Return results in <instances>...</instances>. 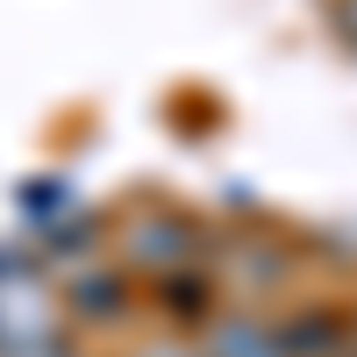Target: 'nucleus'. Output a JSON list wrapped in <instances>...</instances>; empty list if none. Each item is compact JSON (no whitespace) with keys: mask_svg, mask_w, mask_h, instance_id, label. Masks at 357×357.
Wrapping results in <instances>:
<instances>
[{"mask_svg":"<svg viewBox=\"0 0 357 357\" xmlns=\"http://www.w3.org/2000/svg\"><path fill=\"white\" fill-rule=\"evenodd\" d=\"M200 350L207 357H293L286 321H272V314H222Z\"/></svg>","mask_w":357,"mask_h":357,"instance_id":"1","label":"nucleus"},{"mask_svg":"<svg viewBox=\"0 0 357 357\" xmlns=\"http://www.w3.org/2000/svg\"><path fill=\"white\" fill-rule=\"evenodd\" d=\"M186 250H193V236H186V222H143V229L129 236V257H136V264H165V257L178 264Z\"/></svg>","mask_w":357,"mask_h":357,"instance_id":"2","label":"nucleus"},{"mask_svg":"<svg viewBox=\"0 0 357 357\" xmlns=\"http://www.w3.org/2000/svg\"><path fill=\"white\" fill-rule=\"evenodd\" d=\"M72 314H122V279H79L72 293H57Z\"/></svg>","mask_w":357,"mask_h":357,"instance_id":"3","label":"nucleus"},{"mask_svg":"<svg viewBox=\"0 0 357 357\" xmlns=\"http://www.w3.org/2000/svg\"><path fill=\"white\" fill-rule=\"evenodd\" d=\"M0 357H72V336H65V329H36V336L0 343Z\"/></svg>","mask_w":357,"mask_h":357,"instance_id":"4","label":"nucleus"},{"mask_svg":"<svg viewBox=\"0 0 357 357\" xmlns=\"http://www.w3.org/2000/svg\"><path fill=\"white\" fill-rule=\"evenodd\" d=\"M336 29H343V43L357 50V0H336Z\"/></svg>","mask_w":357,"mask_h":357,"instance_id":"5","label":"nucleus"},{"mask_svg":"<svg viewBox=\"0 0 357 357\" xmlns=\"http://www.w3.org/2000/svg\"><path fill=\"white\" fill-rule=\"evenodd\" d=\"M136 357H207V350H193V343H143Z\"/></svg>","mask_w":357,"mask_h":357,"instance_id":"6","label":"nucleus"},{"mask_svg":"<svg viewBox=\"0 0 357 357\" xmlns=\"http://www.w3.org/2000/svg\"><path fill=\"white\" fill-rule=\"evenodd\" d=\"M343 357H357V321H350V336H343Z\"/></svg>","mask_w":357,"mask_h":357,"instance_id":"7","label":"nucleus"}]
</instances>
